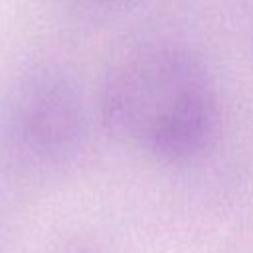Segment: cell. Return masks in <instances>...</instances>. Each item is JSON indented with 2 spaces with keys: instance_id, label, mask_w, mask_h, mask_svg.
Segmentation results:
<instances>
[{
  "instance_id": "6da1fadb",
  "label": "cell",
  "mask_w": 253,
  "mask_h": 253,
  "mask_svg": "<svg viewBox=\"0 0 253 253\" xmlns=\"http://www.w3.org/2000/svg\"><path fill=\"white\" fill-rule=\"evenodd\" d=\"M101 115L109 128L146 152L192 156L215 132L217 85L186 43L144 42L111 65L101 87Z\"/></svg>"
},
{
  "instance_id": "7a4b0ae2",
  "label": "cell",
  "mask_w": 253,
  "mask_h": 253,
  "mask_svg": "<svg viewBox=\"0 0 253 253\" xmlns=\"http://www.w3.org/2000/svg\"><path fill=\"white\" fill-rule=\"evenodd\" d=\"M18 119L42 140H67L77 132L83 113L73 85L61 75L43 73L24 89Z\"/></svg>"
}]
</instances>
